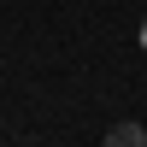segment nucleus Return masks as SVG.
Listing matches in <instances>:
<instances>
[{
	"label": "nucleus",
	"instance_id": "2",
	"mask_svg": "<svg viewBox=\"0 0 147 147\" xmlns=\"http://www.w3.org/2000/svg\"><path fill=\"white\" fill-rule=\"evenodd\" d=\"M141 47H147V24H141Z\"/></svg>",
	"mask_w": 147,
	"mask_h": 147
},
{
	"label": "nucleus",
	"instance_id": "1",
	"mask_svg": "<svg viewBox=\"0 0 147 147\" xmlns=\"http://www.w3.org/2000/svg\"><path fill=\"white\" fill-rule=\"evenodd\" d=\"M106 141H112V147H141L147 129H141V124H112V136H106Z\"/></svg>",
	"mask_w": 147,
	"mask_h": 147
}]
</instances>
